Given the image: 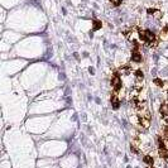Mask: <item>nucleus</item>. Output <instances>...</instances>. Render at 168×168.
<instances>
[{
  "mask_svg": "<svg viewBox=\"0 0 168 168\" xmlns=\"http://www.w3.org/2000/svg\"><path fill=\"white\" fill-rule=\"evenodd\" d=\"M138 120H139V124L143 126L144 129H147L148 126L150 125V120H152V115H150V111L147 109H143V110H139L138 111Z\"/></svg>",
  "mask_w": 168,
  "mask_h": 168,
  "instance_id": "nucleus-2",
  "label": "nucleus"
},
{
  "mask_svg": "<svg viewBox=\"0 0 168 168\" xmlns=\"http://www.w3.org/2000/svg\"><path fill=\"white\" fill-rule=\"evenodd\" d=\"M138 36H139V39H140L145 46H148V47H157L158 46L159 39H158V37L152 30L138 28Z\"/></svg>",
  "mask_w": 168,
  "mask_h": 168,
  "instance_id": "nucleus-1",
  "label": "nucleus"
},
{
  "mask_svg": "<svg viewBox=\"0 0 168 168\" xmlns=\"http://www.w3.org/2000/svg\"><path fill=\"white\" fill-rule=\"evenodd\" d=\"M143 162L147 164L148 167H153L154 164V158L150 156V154H145V156H143Z\"/></svg>",
  "mask_w": 168,
  "mask_h": 168,
  "instance_id": "nucleus-6",
  "label": "nucleus"
},
{
  "mask_svg": "<svg viewBox=\"0 0 168 168\" xmlns=\"http://www.w3.org/2000/svg\"><path fill=\"white\" fill-rule=\"evenodd\" d=\"M134 76H135V81L138 82V84H140V82H143L144 80V72L142 71L140 68L137 69V71L134 72Z\"/></svg>",
  "mask_w": 168,
  "mask_h": 168,
  "instance_id": "nucleus-5",
  "label": "nucleus"
},
{
  "mask_svg": "<svg viewBox=\"0 0 168 168\" xmlns=\"http://www.w3.org/2000/svg\"><path fill=\"white\" fill-rule=\"evenodd\" d=\"M148 168H153V167H148Z\"/></svg>",
  "mask_w": 168,
  "mask_h": 168,
  "instance_id": "nucleus-13",
  "label": "nucleus"
},
{
  "mask_svg": "<svg viewBox=\"0 0 168 168\" xmlns=\"http://www.w3.org/2000/svg\"><path fill=\"white\" fill-rule=\"evenodd\" d=\"M158 154H159V157L164 159L166 162H168V150L166 149H158Z\"/></svg>",
  "mask_w": 168,
  "mask_h": 168,
  "instance_id": "nucleus-8",
  "label": "nucleus"
},
{
  "mask_svg": "<svg viewBox=\"0 0 168 168\" xmlns=\"http://www.w3.org/2000/svg\"><path fill=\"white\" fill-rule=\"evenodd\" d=\"M159 113H161V115H162V118H168V104L167 103H164L161 105V109H159Z\"/></svg>",
  "mask_w": 168,
  "mask_h": 168,
  "instance_id": "nucleus-7",
  "label": "nucleus"
},
{
  "mask_svg": "<svg viewBox=\"0 0 168 168\" xmlns=\"http://www.w3.org/2000/svg\"><path fill=\"white\" fill-rule=\"evenodd\" d=\"M111 86L114 88L115 92H119L121 90V86H123V82H121V77L118 72H115L113 76H111Z\"/></svg>",
  "mask_w": 168,
  "mask_h": 168,
  "instance_id": "nucleus-3",
  "label": "nucleus"
},
{
  "mask_svg": "<svg viewBox=\"0 0 168 168\" xmlns=\"http://www.w3.org/2000/svg\"><path fill=\"white\" fill-rule=\"evenodd\" d=\"M110 100H111V105H113V109H119V106H120V100H119V97H118V92H114L111 94V97H110Z\"/></svg>",
  "mask_w": 168,
  "mask_h": 168,
  "instance_id": "nucleus-4",
  "label": "nucleus"
},
{
  "mask_svg": "<svg viewBox=\"0 0 168 168\" xmlns=\"http://www.w3.org/2000/svg\"><path fill=\"white\" fill-rule=\"evenodd\" d=\"M110 3H111L114 6H119L121 4V0H110Z\"/></svg>",
  "mask_w": 168,
  "mask_h": 168,
  "instance_id": "nucleus-11",
  "label": "nucleus"
},
{
  "mask_svg": "<svg viewBox=\"0 0 168 168\" xmlns=\"http://www.w3.org/2000/svg\"><path fill=\"white\" fill-rule=\"evenodd\" d=\"M101 27H103V23H101L100 20H95L92 22V29L94 30H99V29H101Z\"/></svg>",
  "mask_w": 168,
  "mask_h": 168,
  "instance_id": "nucleus-9",
  "label": "nucleus"
},
{
  "mask_svg": "<svg viewBox=\"0 0 168 168\" xmlns=\"http://www.w3.org/2000/svg\"><path fill=\"white\" fill-rule=\"evenodd\" d=\"M153 82H154V85H157L158 87H163L164 86V82L161 80V78H154Z\"/></svg>",
  "mask_w": 168,
  "mask_h": 168,
  "instance_id": "nucleus-10",
  "label": "nucleus"
},
{
  "mask_svg": "<svg viewBox=\"0 0 168 168\" xmlns=\"http://www.w3.org/2000/svg\"><path fill=\"white\" fill-rule=\"evenodd\" d=\"M162 33H163V36H168V24L162 29Z\"/></svg>",
  "mask_w": 168,
  "mask_h": 168,
  "instance_id": "nucleus-12",
  "label": "nucleus"
}]
</instances>
